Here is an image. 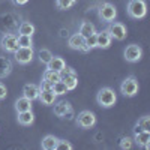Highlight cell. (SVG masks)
Returning <instances> with one entry per match:
<instances>
[{"label":"cell","mask_w":150,"mask_h":150,"mask_svg":"<svg viewBox=\"0 0 150 150\" xmlns=\"http://www.w3.org/2000/svg\"><path fill=\"white\" fill-rule=\"evenodd\" d=\"M116 101H117L116 92L112 89H110V87H102L96 95V102L102 108H111L116 104Z\"/></svg>","instance_id":"obj_1"},{"label":"cell","mask_w":150,"mask_h":150,"mask_svg":"<svg viewBox=\"0 0 150 150\" xmlns=\"http://www.w3.org/2000/svg\"><path fill=\"white\" fill-rule=\"evenodd\" d=\"M128 15L135 20H141L147 14V5L144 0H131L128 3Z\"/></svg>","instance_id":"obj_2"},{"label":"cell","mask_w":150,"mask_h":150,"mask_svg":"<svg viewBox=\"0 0 150 150\" xmlns=\"http://www.w3.org/2000/svg\"><path fill=\"white\" fill-rule=\"evenodd\" d=\"M98 15L99 18H101V21L104 23H111V21H114L116 17H117V9L114 5H111V3H101L98 8Z\"/></svg>","instance_id":"obj_3"},{"label":"cell","mask_w":150,"mask_h":150,"mask_svg":"<svg viewBox=\"0 0 150 150\" xmlns=\"http://www.w3.org/2000/svg\"><path fill=\"white\" fill-rule=\"evenodd\" d=\"M138 89H140V86H138V81H137L135 77H128V78H125L123 83L120 84V92L123 96H126V98H132L135 96L137 93H138Z\"/></svg>","instance_id":"obj_4"},{"label":"cell","mask_w":150,"mask_h":150,"mask_svg":"<svg viewBox=\"0 0 150 150\" xmlns=\"http://www.w3.org/2000/svg\"><path fill=\"white\" fill-rule=\"evenodd\" d=\"M77 125L80 128H83V129H90V128H93L95 125H96V116H95V112H92V111H89V110H84V111H81L80 114L77 116Z\"/></svg>","instance_id":"obj_5"},{"label":"cell","mask_w":150,"mask_h":150,"mask_svg":"<svg viewBox=\"0 0 150 150\" xmlns=\"http://www.w3.org/2000/svg\"><path fill=\"white\" fill-rule=\"evenodd\" d=\"M0 47H2L3 51L14 54L17 50L20 48V47H18V39H17V36L12 35V33H5V35L2 36V39H0Z\"/></svg>","instance_id":"obj_6"},{"label":"cell","mask_w":150,"mask_h":150,"mask_svg":"<svg viewBox=\"0 0 150 150\" xmlns=\"http://www.w3.org/2000/svg\"><path fill=\"white\" fill-rule=\"evenodd\" d=\"M107 32L110 33L111 39H116V41H123L125 38H126V35H128L126 27H125L122 23H119V21H111Z\"/></svg>","instance_id":"obj_7"},{"label":"cell","mask_w":150,"mask_h":150,"mask_svg":"<svg viewBox=\"0 0 150 150\" xmlns=\"http://www.w3.org/2000/svg\"><path fill=\"white\" fill-rule=\"evenodd\" d=\"M123 56H125V59H126V62H129V63H135V62H138V60L141 59L143 50H141L140 45L131 44V45H128L126 48H125Z\"/></svg>","instance_id":"obj_8"},{"label":"cell","mask_w":150,"mask_h":150,"mask_svg":"<svg viewBox=\"0 0 150 150\" xmlns=\"http://www.w3.org/2000/svg\"><path fill=\"white\" fill-rule=\"evenodd\" d=\"M14 54H15V60L18 62L20 65H27V63H30V62L33 60V56H35L33 48H21V47L17 50Z\"/></svg>","instance_id":"obj_9"},{"label":"cell","mask_w":150,"mask_h":150,"mask_svg":"<svg viewBox=\"0 0 150 150\" xmlns=\"http://www.w3.org/2000/svg\"><path fill=\"white\" fill-rule=\"evenodd\" d=\"M132 141H135V144H138V147L150 149V131H140V132H135Z\"/></svg>","instance_id":"obj_10"},{"label":"cell","mask_w":150,"mask_h":150,"mask_svg":"<svg viewBox=\"0 0 150 150\" xmlns=\"http://www.w3.org/2000/svg\"><path fill=\"white\" fill-rule=\"evenodd\" d=\"M111 41L112 39H111V36H110V33L107 30H102V32L96 33V47L98 48H102V50L110 48Z\"/></svg>","instance_id":"obj_11"},{"label":"cell","mask_w":150,"mask_h":150,"mask_svg":"<svg viewBox=\"0 0 150 150\" xmlns=\"http://www.w3.org/2000/svg\"><path fill=\"white\" fill-rule=\"evenodd\" d=\"M39 86L36 84H26L23 87V96L30 99V101H35V99L39 98Z\"/></svg>","instance_id":"obj_12"},{"label":"cell","mask_w":150,"mask_h":150,"mask_svg":"<svg viewBox=\"0 0 150 150\" xmlns=\"http://www.w3.org/2000/svg\"><path fill=\"white\" fill-rule=\"evenodd\" d=\"M56 98H57V95L53 92V90H41L39 92V101H41V104L42 105H53L54 102H56Z\"/></svg>","instance_id":"obj_13"},{"label":"cell","mask_w":150,"mask_h":150,"mask_svg":"<svg viewBox=\"0 0 150 150\" xmlns=\"http://www.w3.org/2000/svg\"><path fill=\"white\" fill-rule=\"evenodd\" d=\"M71 110H72V107H71V104L68 101H60V102H57L54 105V114L57 117H60V119H65V116L68 114V111H71Z\"/></svg>","instance_id":"obj_14"},{"label":"cell","mask_w":150,"mask_h":150,"mask_svg":"<svg viewBox=\"0 0 150 150\" xmlns=\"http://www.w3.org/2000/svg\"><path fill=\"white\" fill-rule=\"evenodd\" d=\"M17 120H18V123L20 125H23V126H29V125H32L33 123V120H35V114L32 112V110H29V111H21V112H17Z\"/></svg>","instance_id":"obj_15"},{"label":"cell","mask_w":150,"mask_h":150,"mask_svg":"<svg viewBox=\"0 0 150 150\" xmlns=\"http://www.w3.org/2000/svg\"><path fill=\"white\" fill-rule=\"evenodd\" d=\"M65 66H66L65 60L62 57H57V56H53L51 60L47 63V69H51V71H56V72H60Z\"/></svg>","instance_id":"obj_16"},{"label":"cell","mask_w":150,"mask_h":150,"mask_svg":"<svg viewBox=\"0 0 150 150\" xmlns=\"http://www.w3.org/2000/svg\"><path fill=\"white\" fill-rule=\"evenodd\" d=\"M14 66H12V62L6 57H0V78H5L12 72Z\"/></svg>","instance_id":"obj_17"},{"label":"cell","mask_w":150,"mask_h":150,"mask_svg":"<svg viewBox=\"0 0 150 150\" xmlns=\"http://www.w3.org/2000/svg\"><path fill=\"white\" fill-rule=\"evenodd\" d=\"M84 39L86 38L84 36H81L80 33H75V35H72L71 38H69V41H68V44H69V47L72 48V50H83V47H84Z\"/></svg>","instance_id":"obj_18"},{"label":"cell","mask_w":150,"mask_h":150,"mask_svg":"<svg viewBox=\"0 0 150 150\" xmlns=\"http://www.w3.org/2000/svg\"><path fill=\"white\" fill-rule=\"evenodd\" d=\"M57 141H59L57 137H54V135H45L44 138H42L41 147L44 150H54L56 146H57Z\"/></svg>","instance_id":"obj_19"},{"label":"cell","mask_w":150,"mask_h":150,"mask_svg":"<svg viewBox=\"0 0 150 150\" xmlns=\"http://www.w3.org/2000/svg\"><path fill=\"white\" fill-rule=\"evenodd\" d=\"M29 110H32V101H30V99L21 96V98H18L17 101H15V111L17 112L29 111Z\"/></svg>","instance_id":"obj_20"},{"label":"cell","mask_w":150,"mask_h":150,"mask_svg":"<svg viewBox=\"0 0 150 150\" xmlns=\"http://www.w3.org/2000/svg\"><path fill=\"white\" fill-rule=\"evenodd\" d=\"M78 33H80L81 36L87 38V36H90V35L96 33V29H95V26H93L90 21H83L81 26H80V32H78Z\"/></svg>","instance_id":"obj_21"},{"label":"cell","mask_w":150,"mask_h":150,"mask_svg":"<svg viewBox=\"0 0 150 150\" xmlns=\"http://www.w3.org/2000/svg\"><path fill=\"white\" fill-rule=\"evenodd\" d=\"M18 33L20 35H24V36H33L35 33V26L29 21H23L18 27Z\"/></svg>","instance_id":"obj_22"},{"label":"cell","mask_w":150,"mask_h":150,"mask_svg":"<svg viewBox=\"0 0 150 150\" xmlns=\"http://www.w3.org/2000/svg\"><path fill=\"white\" fill-rule=\"evenodd\" d=\"M42 80L54 84V83L60 81V74L56 72V71H51V69H45V72L42 74Z\"/></svg>","instance_id":"obj_23"},{"label":"cell","mask_w":150,"mask_h":150,"mask_svg":"<svg viewBox=\"0 0 150 150\" xmlns=\"http://www.w3.org/2000/svg\"><path fill=\"white\" fill-rule=\"evenodd\" d=\"M62 81L66 84L68 90H74L75 87L78 86V77H77V74H71V75H68V77H63V78H62Z\"/></svg>","instance_id":"obj_24"},{"label":"cell","mask_w":150,"mask_h":150,"mask_svg":"<svg viewBox=\"0 0 150 150\" xmlns=\"http://www.w3.org/2000/svg\"><path fill=\"white\" fill-rule=\"evenodd\" d=\"M93 48H96V33H93V35H90V36H87L86 39H84V47H83L81 51L89 53L90 50H93Z\"/></svg>","instance_id":"obj_25"},{"label":"cell","mask_w":150,"mask_h":150,"mask_svg":"<svg viewBox=\"0 0 150 150\" xmlns=\"http://www.w3.org/2000/svg\"><path fill=\"white\" fill-rule=\"evenodd\" d=\"M17 39H18V47H21V48H32V47H33L32 36L20 35V36H17Z\"/></svg>","instance_id":"obj_26"},{"label":"cell","mask_w":150,"mask_h":150,"mask_svg":"<svg viewBox=\"0 0 150 150\" xmlns=\"http://www.w3.org/2000/svg\"><path fill=\"white\" fill-rule=\"evenodd\" d=\"M53 92L59 96V95H66L69 90H68L66 84L60 80V81H57V83H54V84H53Z\"/></svg>","instance_id":"obj_27"},{"label":"cell","mask_w":150,"mask_h":150,"mask_svg":"<svg viewBox=\"0 0 150 150\" xmlns=\"http://www.w3.org/2000/svg\"><path fill=\"white\" fill-rule=\"evenodd\" d=\"M38 56H39V60L42 62V63H48L50 60H51V57H53V53L50 51V50H47V48H41L39 51H38Z\"/></svg>","instance_id":"obj_28"},{"label":"cell","mask_w":150,"mask_h":150,"mask_svg":"<svg viewBox=\"0 0 150 150\" xmlns=\"http://www.w3.org/2000/svg\"><path fill=\"white\" fill-rule=\"evenodd\" d=\"M135 126H138V128L143 129V131H150V117H149V116H143V117H140Z\"/></svg>","instance_id":"obj_29"},{"label":"cell","mask_w":150,"mask_h":150,"mask_svg":"<svg viewBox=\"0 0 150 150\" xmlns=\"http://www.w3.org/2000/svg\"><path fill=\"white\" fill-rule=\"evenodd\" d=\"M75 3H77V0H56V6L59 9H62V11L72 8Z\"/></svg>","instance_id":"obj_30"},{"label":"cell","mask_w":150,"mask_h":150,"mask_svg":"<svg viewBox=\"0 0 150 150\" xmlns=\"http://www.w3.org/2000/svg\"><path fill=\"white\" fill-rule=\"evenodd\" d=\"M131 147H132V138L131 137H123V138L120 140V149L129 150Z\"/></svg>","instance_id":"obj_31"},{"label":"cell","mask_w":150,"mask_h":150,"mask_svg":"<svg viewBox=\"0 0 150 150\" xmlns=\"http://www.w3.org/2000/svg\"><path fill=\"white\" fill-rule=\"evenodd\" d=\"M56 149H59V150H72V144L66 140H59Z\"/></svg>","instance_id":"obj_32"},{"label":"cell","mask_w":150,"mask_h":150,"mask_svg":"<svg viewBox=\"0 0 150 150\" xmlns=\"http://www.w3.org/2000/svg\"><path fill=\"white\" fill-rule=\"evenodd\" d=\"M59 74H60V80H62L63 77H68V75H71V74H75V71H74L72 68H68V66H65V68L62 69Z\"/></svg>","instance_id":"obj_33"},{"label":"cell","mask_w":150,"mask_h":150,"mask_svg":"<svg viewBox=\"0 0 150 150\" xmlns=\"http://www.w3.org/2000/svg\"><path fill=\"white\" fill-rule=\"evenodd\" d=\"M39 90H53V84L42 80V83L39 84Z\"/></svg>","instance_id":"obj_34"},{"label":"cell","mask_w":150,"mask_h":150,"mask_svg":"<svg viewBox=\"0 0 150 150\" xmlns=\"http://www.w3.org/2000/svg\"><path fill=\"white\" fill-rule=\"evenodd\" d=\"M6 93H8V90H6L5 84H2V83H0V101L6 98Z\"/></svg>","instance_id":"obj_35"},{"label":"cell","mask_w":150,"mask_h":150,"mask_svg":"<svg viewBox=\"0 0 150 150\" xmlns=\"http://www.w3.org/2000/svg\"><path fill=\"white\" fill-rule=\"evenodd\" d=\"M12 2H14L15 5H26L29 0H12Z\"/></svg>","instance_id":"obj_36"},{"label":"cell","mask_w":150,"mask_h":150,"mask_svg":"<svg viewBox=\"0 0 150 150\" xmlns=\"http://www.w3.org/2000/svg\"><path fill=\"white\" fill-rule=\"evenodd\" d=\"M62 36H68V30H62Z\"/></svg>","instance_id":"obj_37"}]
</instances>
